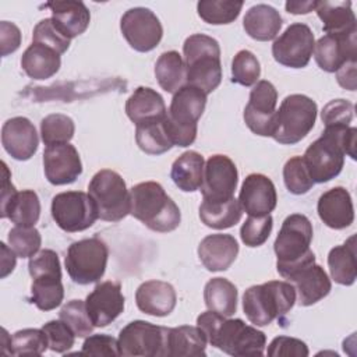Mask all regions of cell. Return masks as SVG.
I'll return each instance as SVG.
<instances>
[{"label":"cell","mask_w":357,"mask_h":357,"mask_svg":"<svg viewBox=\"0 0 357 357\" xmlns=\"http://www.w3.org/2000/svg\"><path fill=\"white\" fill-rule=\"evenodd\" d=\"M197 326L205 333L211 346L229 356L255 357L265 353V333L240 318L226 319V317L208 310L198 315Z\"/></svg>","instance_id":"1"},{"label":"cell","mask_w":357,"mask_h":357,"mask_svg":"<svg viewBox=\"0 0 357 357\" xmlns=\"http://www.w3.org/2000/svg\"><path fill=\"white\" fill-rule=\"evenodd\" d=\"M356 127H325L303 156L314 183H328L339 176L346 155L356 159Z\"/></svg>","instance_id":"2"},{"label":"cell","mask_w":357,"mask_h":357,"mask_svg":"<svg viewBox=\"0 0 357 357\" xmlns=\"http://www.w3.org/2000/svg\"><path fill=\"white\" fill-rule=\"evenodd\" d=\"M130 215L159 233L173 231L181 222L178 206L156 181L138 183L130 190Z\"/></svg>","instance_id":"3"},{"label":"cell","mask_w":357,"mask_h":357,"mask_svg":"<svg viewBox=\"0 0 357 357\" xmlns=\"http://www.w3.org/2000/svg\"><path fill=\"white\" fill-rule=\"evenodd\" d=\"M187 84L204 93L213 92L222 81L220 46L205 33L190 35L183 45Z\"/></svg>","instance_id":"4"},{"label":"cell","mask_w":357,"mask_h":357,"mask_svg":"<svg viewBox=\"0 0 357 357\" xmlns=\"http://www.w3.org/2000/svg\"><path fill=\"white\" fill-rule=\"evenodd\" d=\"M312 234V225L305 215L291 213L283 220L273 243L276 269L283 279L294 269L315 262V254L310 248Z\"/></svg>","instance_id":"5"},{"label":"cell","mask_w":357,"mask_h":357,"mask_svg":"<svg viewBox=\"0 0 357 357\" xmlns=\"http://www.w3.org/2000/svg\"><path fill=\"white\" fill-rule=\"evenodd\" d=\"M296 303L294 287L289 282L271 280L248 287L243 294V310L255 326H266L284 317Z\"/></svg>","instance_id":"6"},{"label":"cell","mask_w":357,"mask_h":357,"mask_svg":"<svg viewBox=\"0 0 357 357\" xmlns=\"http://www.w3.org/2000/svg\"><path fill=\"white\" fill-rule=\"evenodd\" d=\"M205 106L206 93L192 85L187 84L173 95L165 124L174 146H190L195 141Z\"/></svg>","instance_id":"7"},{"label":"cell","mask_w":357,"mask_h":357,"mask_svg":"<svg viewBox=\"0 0 357 357\" xmlns=\"http://www.w3.org/2000/svg\"><path fill=\"white\" fill-rule=\"evenodd\" d=\"M317 103L301 93L286 96L273 120L272 138L282 145L300 142L312 130L317 120Z\"/></svg>","instance_id":"8"},{"label":"cell","mask_w":357,"mask_h":357,"mask_svg":"<svg viewBox=\"0 0 357 357\" xmlns=\"http://www.w3.org/2000/svg\"><path fill=\"white\" fill-rule=\"evenodd\" d=\"M88 194L102 220L119 222L130 213V191L123 177L114 170L96 172L88 184Z\"/></svg>","instance_id":"9"},{"label":"cell","mask_w":357,"mask_h":357,"mask_svg":"<svg viewBox=\"0 0 357 357\" xmlns=\"http://www.w3.org/2000/svg\"><path fill=\"white\" fill-rule=\"evenodd\" d=\"M107 258L109 250L106 243L98 237H91L71 243L64 264L74 283L89 284L102 279Z\"/></svg>","instance_id":"10"},{"label":"cell","mask_w":357,"mask_h":357,"mask_svg":"<svg viewBox=\"0 0 357 357\" xmlns=\"http://www.w3.org/2000/svg\"><path fill=\"white\" fill-rule=\"evenodd\" d=\"M52 218L61 230L77 233L89 229L99 215L89 194L82 191H64L54 195L52 199Z\"/></svg>","instance_id":"11"},{"label":"cell","mask_w":357,"mask_h":357,"mask_svg":"<svg viewBox=\"0 0 357 357\" xmlns=\"http://www.w3.org/2000/svg\"><path fill=\"white\" fill-rule=\"evenodd\" d=\"M167 328L146 321H132L119 333L120 356L166 357Z\"/></svg>","instance_id":"12"},{"label":"cell","mask_w":357,"mask_h":357,"mask_svg":"<svg viewBox=\"0 0 357 357\" xmlns=\"http://www.w3.org/2000/svg\"><path fill=\"white\" fill-rule=\"evenodd\" d=\"M314 33L307 24H290L284 32L273 40V59L290 68H303L310 63L314 53Z\"/></svg>","instance_id":"13"},{"label":"cell","mask_w":357,"mask_h":357,"mask_svg":"<svg viewBox=\"0 0 357 357\" xmlns=\"http://www.w3.org/2000/svg\"><path fill=\"white\" fill-rule=\"evenodd\" d=\"M120 29L128 45L141 53L153 50L163 36L159 18L145 7L127 10L120 20Z\"/></svg>","instance_id":"14"},{"label":"cell","mask_w":357,"mask_h":357,"mask_svg":"<svg viewBox=\"0 0 357 357\" xmlns=\"http://www.w3.org/2000/svg\"><path fill=\"white\" fill-rule=\"evenodd\" d=\"M278 91L266 79L258 81L250 92L248 103L244 107V121L247 127L259 137H271L276 114Z\"/></svg>","instance_id":"15"},{"label":"cell","mask_w":357,"mask_h":357,"mask_svg":"<svg viewBox=\"0 0 357 357\" xmlns=\"http://www.w3.org/2000/svg\"><path fill=\"white\" fill-rule=\"evenodd\" d=\"M238 172L234 162L226 155H212L202 173L201 192L208 201H227L237 188Z\"/></svg>","instance_id":"16"},{"label":"cell","mask_w":357,"mask_h":357,"mask_svg":"<svg viewBox=\"0 0 357 357\" xmlns=\"http://www.w3.org/2000/svg\"><path fill=\"white\" fill-rule=\"evenodd\" d=\"M43 170L47 181L53 185L74 183L82 173V163L74 145L56 144L43 151Z\"/></svg>","instance_id":"17"},{"label":"cell","mask_w":357,"mask_h":357,"mask_svg":"<svg viewBox=\"0 0 357 357\" xmlns=\"http://www.w3.org/2000/svg\"><path fill=\"white\" fill-rule=\"evenodd\" d=\"M85 307L93 326H107L124 310V296L121 293V284L112 280L98 283L95 289L86 296Z\"/></svg>","instance_id":"18"},{"label":"cell","mask_w":357,"mask_h":357,"mask_svg":"<svg viewBox=\"0 0 357 357\" xmlns=\"http://www.w3.org/2000/svg\"><path fill=\"white\" fill-rule=\"evenodd\" d=\"M296 291V301L308 307L331 293L332 283L324 268L315 262L305 264L284 278Z\"/></svg>","instance_id":"19"},{"label":"cell","mask_w":357,"mask_h":357,"mask_svg":"<svg viewBox=\"0 0 357 357\" xmlns=\"http://www.w3.org/2000/svg\"><path fill=\"white\" fill-rule=\"evenodd\" d=\"M238 202L248 216L271 215L278 204L275 184L265 174L251 173L241 184Z\"/></svg>","instance_id":"20"},{"label":"cell","mask_w":357,"mask_h":357,"mask_svg":"<svg viewBox=\"0 0 357 357\" xmlns=\"http://www.w3.org/2000/svg\"><path fill=\"white\" fill-rule=\"evenodd\" d=\"M1 145L15 160L31 159L39 145L35 126L29 119L22 116L8 119L1 127Z\"/></svg>","instance_id":"21"},{"label":"cell","mask_w":357,"mask_h":357,"mask_svg":"<svg viewBox=\"0 0 357 357\" xmlns=\"http://www.w3.org/2000/svg\"><path fill=\"white\" fill-rule=\"evenodd\" d=\"M357 33L349 36L324 35L314 45L318 67L326 73H336L346 61L357 60Z\"/></svg>","instance_id":"22"},{"label":"cell","mask_w":357,"mask_h":357,"mask_svg":"<svg viewBox=\"0 0 357 357\" xmlns=\"http://www.w3.org/2000/svg\"><path fill=\"white\" fill-rule=\"evenodd\" d=\"M319 219L331 229L342 230L354 220V206L350 192L344 187H333L325 191L317 204Z\"/></svg>","instance_id":"23"},{"label":"cell","mask_w":357,"mask_h":357,"mask_svg":"<svg viewBox=\"0 0 357 357\" xmlns=\"http://www.w3.org/2000/svg\"><path fill=\"white\" fill-rule=\"evenodd\" d=\"M238 254L237 240L231 234L215 233L204 237L198 245V258L211 272L230 268Z\"/></svg>","instance_id":"24"},{"label":"cell","mask_w":357,"mask_h":357,"mask_svg":"<svg viewBox=\"0 0 357 357\" xmlns=\"http://www.w3.org/2000/svg\"><path fill=\"white\" fill-rule=\"evenodd\" d=\"M135 303L139 311L152 317L169 315L177 303L174 287L162 280H146L135 291Z\"/></svg>","instance_id":"25"},{"label":"cell","mask_w":357,"mask_h":357,"mask_svg":"<svg viewBox=\"0 0 357 357\" xmlns=\"http://www.w3.org/2000/svg\"><path fill=\"white\" fill-rule=\"evenodd\" d=\"M126 113L135 126L165 120L167 109L159 92L149 86H138L126 102Z\"/></svg>","instance_id":"26"},{"label":"cell","mask_w":357,"mask_h":357,"mask_svg":"<svg viewBox=\"0 0 357 357\" xmlns=\"http://www.w3.org/2000/svg\"><path fill=\"white\" fill-rule=\"evenodd\" d=\"M46 7H49L52 11L54 25L68 39H73L86 31L91 21V13L82 1H50L46 4Z\"/></svg>","instance_id":"27"},{"label":"cell","mask_w":357,"mask_h":357,"mask_svg":"<svg viewBox=\"0 0 357 357\" xmlns=\"http://www.w3.org/2000/svg\"><path fill=\"white\" fill-rule=\"evenodd\" d=\"M315 11L326 35L349 36L357 33V21L351 1H317Z\"/></svg>","instance_id":"28"},{"label":"cell","mask_w":357,"mask_h":357,"mask_svg":"<svg viewBox=\"0 0 357 357\" xmlns=\"http://www.w3.org/2000/svg\"><path fill=\"white\" fill-rule=\"evenodd\" d=\"M206 336L198 326L167 328L166 357H199L206 351Z\"/></svg>","instance_id":"29"},{"label":"cell","mask_w":357,"mask_h":357,"mask_svg":"<svg viewBox=\"0 0 357 357\" xmlns=\"http://www.w3.org/2000/svg\"><path fill=\"white\" fill-rule=\"evenodd\" d=\"M282 22V17L276 8L269 4H255L245 13L243 26L250 38L268 42L278 36Z\"/></svg>","instance_id":"30"},{"label":"cell","mask_w":357,"mask_h":357,"mask_svg":"<svg viewBox=\"0 0 357 357\" xmlns=\"http://www.w3.org/2000/svg\"><path fill=\"white\" fill-rule=\"evenodd\" d=\"M61 66L60 54L52 47L32 42L21 57V67L32 79H47L53 77Z\"/></svg>","instance_id":"31"},{"label":"cell","mask_w":357,"mask_h":357,"mask_svg":"<svg viewBox=\"0 0 357 357\" xmlns=\"http://www.w3.org/2000/svg\"><path fill=\"white\" fill-rule=\"evenodd\" d=\"M32 278L31 298L40 311H50L59 307L64 298L61 272H42Z\"/></svg>","instance_id":"32"},{"label":"cell","mask_w":357,"mask_h":357,"mask_svg":"<svg viewBox=\"0 0 357 357\" xmlns=\"http://www.w3.org/2000/svg\"><path fill=\"white\" fill-rule=\"evenodd\" d=\"M204 156L197 151L181 153L172 165L170 177L184 192H194L201 187L204 173Z\"/></svg>","instance_id":"33"},{"label":"cell","mask_w":357,"mask_h":357,"mask_svg":"<svg viewBox=\"0 0 357 357\" xmlns=\"http://www.w3.org/2000/svg\"><path fill=\"white\" fill-rule=\"evenodd\" d=\"M243 216V208L234 197L227 201H208L204 199L199 205L201 222L216 230L233 227L240 222Z\"/></svg>","instance_id":"34"},{"label":"cell","mask_w":357,"mask_h":357,"mask_svg":"<svg viewBox=\"0 0 357 357\" xmlns=\"http://www.w3.org/2000/svg\"><path fill=\"white\" fill-rule=\"evenodd\" d=\"M1 218H8L15 226L32 227L40 216L39 197L33 190L17 191L8 204L0 209Z\"/></svg>","instance_id":"35"},{"label":"cell","mask_w":357,"mask_h":357,"mask_svg":"<svg viewBox=\"0 0 357 357\" xmlns=\"http://www.w3.org/2000/svg\"><path fill=\"white\" fill-rule=\"evenodd\" d=\"M328 266L332 279L343 286H351L357 278L356 237L351 236L344 244L333 247L328 254Z\"/></svg>","instance_id":"36"},{"label":"cell","mask_w":357,"mask_h":357,"mask_svg":"<svg viewBox=\"0 0 357 357\" xmlns=\"http://www.w3.org/2000/svg\"><path fill=\"white\" fill-rule=\"evenodd\" d=\"M155 77L160 88L173 95L187 85L185 64L180 53L176 50L163 52L156 60Z\"/></svg>","instance_id":"37"},{"label":"cell","mask_w":357,"mask_h":357,"mask_svg":"<svg viewBox=\"0 0 357 357\" xmlns=\"http://www.w3.org/2000/svg\"><path fill=\"white\" fill-rule=\"evenodd\" d=\"M204 301L208 310L231 317L237 310V287L225 278H212L204 287Z\"/></svg>","instance_id":"38"},{"label":"cell","mask_w":357,"mask_h":357,"mask_svg":"<svg viewBox=\"0 0 357 357\" xmlns=\"http://www.w3.org/2000/svg\"><path fill=\"white\" fill-rule=\"evenodd\" d=\"M135 141L138 148L148 155H162L174 146L165 120L135 126Z\"/></svg>","instance_id":"39"},{"label":"cell","mask_w":357,"mask_h":357,"mask_svg":"<svg viewBox=\"0 0 357 357\" xmlns=\"http://www.w3.org/2000/svg\"><path fill=\"white\" fill-rule=\"evenodd\" d=\"M244 3L237 0H201L197 3V11L201 20L212 25H225L233 22L243 8Z\"/></svg>","instance_id":"40"},{"label":"cell","mask_w":357,"mask_h":357,"mask_svg":"<svg viewBox=\"0 0 357 357\" xmlns=\"http://www.w3.org/2000/svg\"><path fill=\"white\" fill-rule=\"evenodd\" d=\"M75 132V124L71 117L61 113H53L42 119L40 137L46 146L70 142Z\"/></svg>","instance_id":"41"},{"label":"cell","mask_w":357,"mask_h":357,"mask_svg":"<svg viewBox=\"0 0 357 357\" xmlns=\"http://www.w3.org/2000/svg\"><path fill=\"white\" fill-rule=\"evenodd\" d=\"M49 347L47 336L43 329L26 328L17 331L11 336L10 354L13 356H40Z\"/></svg>","instance_id":"42"},{"label":"cell","mask_w":357,"mask_h":357,"mask_svg":"<svg viewBox=\"0 0 357 357\" xmlns=\"http://www.w3.org/2000/svg\"><path fill=\"white\" fill-rule=\"evenodd\" d=\"M59 318L68 325L77 337L89 336L95 328L86 312L85 301L82 300H71L66 303L59 312Z\"/></svg>","instance_id":"43"},{"label":"cell","mask_w":357,"mask_h":357,"mask_svg":"<svg viewBox=\"0 0 357 357\" xmlns=\"http://www.w3.org/2000/svg\"><path fill=\"white\" fill-rule=\"evenodd\" d=\"M283 181L289 192L294 195L307 194L312 188L314 181L307 170L303 156H293L284 163Z\"/></svg>","instance_id":"44"},{"label":"cell","mask_w":357,"mask_h":357,"mask_svg":"<svg viewBox=\"0 0 357 357\" xmlns=\"http://www.w3.org/2000/svg\"><path fill=\"white\" fill-rule=\"evenodd\" d=\"M261 75V66L257 56L250 50H240L231 61V81L243 85L252 86L258 82Z\"/></svg>","instance_id":"45"},{"label":"cell","mask_w":357,"mask_h":357,"mask_svg":"<svg viewBox=\"0 0 357 357\" xmlns=\"http://www.w3.org/2000/svg\"><path fill=\"white\" fill-rule=\"evenodd\" d=\"M10 248L15 252L20 258H31L35 255L42 244V237L35 226L25 227V226H15L8 231L7 237Z\"/></svg>","instance_id":"46"},{"label":"cell","mask_w":357,"mask_h":357,"mask_svg":"<svg viewBox=\"0 0 357 357\" xmlns=\"http://www.w3.org/2000/svg\"><path fill=\"white\" fill-rule=\"evenodd\" d=\"M273 227V219L271 215L248 216L241 225L240 237L247 247H259L271 236Z\"/></svg>","instance_id":"47"},{"label":"cell","mask_w":357,"mask_h":357,"mask_svg":"<svg viewBox=\"0 0 357 357\" xmlns=\"http://www.w3.org/2000/svg\"><path fill=\"white\" fill-rule=\"evenodd\" d=\"M70 40L71 39H68L59 31L52 18H45L39 21L32 32V42L49 46L53 50H56L60 56L66 53L70 47Z\"/></svg>","instance_id":"48"},{"label":"cell","mask_w":357,"mask_h":357,"mask_svg":"<svg viewBox=\"0 0 357 357\" xmlns=\"http://www.w3.org/2000/svg\"><path fill=\"white\" fill-rule=\"evenodd\" d=\"M43 332L47 336L49 349L56 353H66L68 351L75 342L74 332L68 328L67 324H64L61 319H53L42 326Z\"/></svg>","instance_id":"49"},{"label":"cell","mask_w":357,"mask_h":357,"mask_svg":"<svg viewBox=\"0 0 357 357\" xmlns=\"http://www.w3.org/2000/svg\"><path fill=\"white\" fill-rule=\"evenodd\" d=\"M353 116L354 105L346 99H333L328 102L321 112L325 127H349Z\"/></svg>","instance_id":"50"},{"label":"cell","mask_w":357,"mask_h":357,"mask_svg":"<svg viewBox=\"0 0 357 357\" xmlns=\"http://www.w3.org/2000/svg\"><path fill=\"white\" fill-rule=\"evenodd\" d=\"M268 356L271 357H290V356H296V357H307L310 354L307 344L296 337H290V336H278L275 337L269 346H268Z\"/></svg>","instance_id":"51"},{"label":"cell","mask_w":357,"mask_h":357,"mask_svg":"<svg viewBox=\"0 0 357 357\" xmlns=\"http://www.w3.org/2000/svg\"><path fill=\"white\" fill-rule=\"evenodd\" d=\"M81 354L86 356H120L119 342L105 333L89 335L84 344Z\"/></svg>","instance_id":"52"},{"label":"cell","mask_w":357,"mask_h":357,"mask_svg":"<svg viewBox=\"0 0 357 357\" xmlns=\"http://www.w3.org/2000/svg\"><path fill=\"white\" fill-rule=\"evenodd\" d=\"M0 42H1V56L14 53L21 45V31L20 28L8 21L0 22Z\"/></svg>","instance_id":"53"},{"label":"cell","mask_w":357,"mask_h":357,"mask_svg":"<svg viewBox=\"0 0 357 357\" xmlns=\"http://www.w3.org/2000/svg\"><path fill=\"white\" fill-rule=\"evenodd\" d=\"M356 64L357 60H349L336 71L339 85L349 91H356Z\"/></svg>","instance_id":"54"},{"label":"cell","mask_w":357,"mask_h":357,"mask_svg":"<svg viewBox=\"0 0 357 357\" xmlns=\"http://www.w3.org/2000/svg\"><path fill=\"white\" fill-rule=\"evenodd\" d=\"M1 167H3V183H1V202H0V209L4 208L8 201L15 195L17 190L15 187L11 184V180H10V170L6 165V162H1Z\"/></svg>","instance_id":"55"},{"label":"cell","mask_w":357,"mask_h":357,"mask_svg":"<svg viewBox=\"0 0 357 357\" xmlns=\"http://www.w3.org/2000/svg\"><path fill=\"white\" fill-rule=\"evenodd\" d=\"M0 250H1V278H6L15 268L17 255L4 243H0Z\"/></svg>","instance_id":"56"},{"label":"cell","mask_w":357,"mask_h":357,"mask_svg":"<svg viewBox=\"0 0 357 357\" xmlns=\"http://www.w3.org/2000/svg\"><path fill=\"white\" fill-rule=\"evenodd\" d=\"M286 11L291 13V14H307L312 10H315L317 7V1H311V0H289L284 4Z\"/></svg>","instance_id":"57"}]
</instances>
